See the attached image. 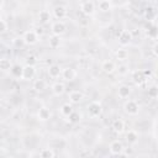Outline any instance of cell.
Here are the masks:
<instances>
[{
	"label": "cell",
	"mask_w": 158,
	"mask_h": 158,
	"mask_svg": "<svg viewBox=\"0 0 158 158\" xmlns=\"http://www.w3.org/2000/svg\"><path fill=\"white\" fill-rule=\"evenodd\" d=\"M40 156L42 158H53L54 157V152L52 148H43L41 152H40Z\"/></svg>",
	"instance_id": "27"
},
{
	"label": "cell",
	"mask_w": 158,
	"mask_h": 158,
	"mask_svg": "<svg viewBox=\"0 0 158 158\" xmlns=\"http://www.w3.org/2000/svg\"><path fill=\"white\" fill-rule=\"evenodd\" d=\"M123 149H125L123 148V144L118 139L111 142V144H110V153L112 156H122L123 154Z\"/></svg>",
	"instance_id": "5"
},
{
	"label": "cell",
	"mask_w": 158,
	"mask_h": 158,
	"mask_svg": "<svg viewBox=\"0 0 158 158\" xmlns=\"http://www.w3.org/2000/svg\"><path fill=\"white\" fill-rule=\"evenodd\" d=\"M37 116H38V120H41V121H47V120H49V117H51V110H49L48 107H41V109L38 110Z\"/></svg>",
	"instance_id": "18"
},
{
	"label": "cell",
	"mask_w": 158,
	"mask_h": 158,
	"mask_svg": "<svg viewBox=\"0 0 158 158\" xmlns=\"http://www.w3.org/2000/svg\"><path fill=\"white\" fill-rule=\"evenodd\" d=\"M123 109H125L126 114L132 115V116H135V115H137L139 112V105H138V102L136 100H127L125 102Z\"/></svg>",
	"instance_id": "2"
},
{
	"label": "cell",
	"mask_w": 158,
	"mask_h": 158,
	"mask_svg": "<svg viewBox=\"0 0 158 158\" xmlns=\"http://www.w3.org/2000/svg\"><path fill=\"white\" fill-rule=\"evenodd\" d=\"M131 94V88L128 85H121L118 86V90H117V95L120 99H127Z\"/></svg>",
	"instance_id": "15"
},
{
	"label": "cell",
	"mask_w": 158,
	"mask_h": 158,
	"mask_svg": "<svg viewBox=\"0 0 158 158\" xmlns=\"http://www.w3.org/2000/svg\"><path fill=\"white\" fill-rule=\"evenodd\" d=\"M109 1H111V0H109Z\"/></svg>",
	"instance_id": "36"
},
{
	"label": "cell",
	"mask_w": 158,
	"mask_h": 158,
	"mask_svg": "<svg viewBox=\"0 0 158 158\" xmlns=\"http://www.w3.org/2000/svg\"><path fill=\"white\" fill-rule=\"evenodd\" d=\"M102 112V106L99 101H91L89 105H88V115L89 117L91 118H95V117H99Z\"/></svg>",
	"instance_id": "1"
},
{
	"label": "cell",
	"mask_w": 158,
	"mask_h": 158,
	"mask_svg": "<svg viewBox=\"0 0 158 158\" xmlns=\"http://www.w3.org/2000/svg\"><path fill=\"white\" fill-rule=\"evenodd\" d=\"M11 63H10V59H7V58H2V59H0V69L1 70H10L11 69Z\"/></svg>",
	"instance_id": "26"
},
{
	"label": "cell",
	"mask_w": 158,
	"mask_h": 158,
	"mask_svg": "<svg viewBox=\"0 0 158 158\" xmlns=\"http://www.w3.org/2000/svg\"><path fill=\"white\" fill-rule=\"evenodd\" d=\"M35 74H36L35 67L26 64V65L22 68V78H21V79H23V80H31V79H33Z\"/></svg>",
	"instance_id": "7"
},
{
	"label": "cell",
	"mask_w": 158,
	"mask_h": 158,
	"mask_svg": "<svg viewBox=\"0 0 158 158\" xmlns=\"http://www.w3.org/2000/svg\"><path fill=\"white\" fill-rule=\"evenodd\" d=\"M22 68H23V67H20V65H17V64L12 65L11 69H10L11 75H12L14 78H22Z\"/></svg>",
	"instance_id": "23"
},
{
	"label": "cell",
	"mask_w": 158,
	"mask_h": 158,
	"mask_svg": "<svg viewBox=\"0 0 158 158\" xmlns=\"http://www.w3.org/2000/svg\"><path fill=\"white\" fill-rule=\"evenodd\" d=\"M98 7H99L100 11L106 12V11H109V10L111 9V4H110L109 0H100V1L98 2Z\"/></svg>",
	"instance_id": "24"
},
{
	"label": "cell",
	"mask_w": 158,
	"mask_h": 158,
	"mask_svg": "<svg viewBox=\"0 0 158 158\" xmlns=\"http://www.w3.org/2000/svg\"><path fill=\"white\" fill-rule=\"evenodd\" d=\"M6 31H7V23H6L5 20H1L0 21V32L1 33H5Z\"/></svg>",
	"instance_id": "32"
},
{
	"label": "cell",
	"mask_w": 158,
	"mask_h": 158,
	"mask_svg": "<svg viewBox=\"0 0 158 158\" xmlns=\"http://www.w3.org/2000/svg\"><path fill=\"white\" fill-rule=\"evenodd\" d=\"M38 19H40V21H41L42 23H47V22L51 20V14H49V11H47V10H42V11H40V14H38Z\"/></svg>",
	"instance_id": "25"
},
{
	"label": "cell",
	"mask_w": 158,
	"mask_h": 158,
	"mask_svg": "<svg viewBox=\"0 0 158 158\" xmlns=\"http://www.w3.org/2000/svg\"><path fill=\"white\" fill-rule=\"evenodd\" d=\"M65 30H67V26H65V23L63 21H57V22L52 23V26H51L52 33L53 35H57V36L63 35L65 32Z\"/></svg>",
	"instance_id": "6"
},
{
	"label": "cell",
	"mask_w": 158,
	"mask_h": 158,
	"mask_svg": "<svg viewBox=\"0 0 158 158\" xmlns=\"http://www.w3.org/2000/svg\"><path fill=\"white\" fill-rule=\"evenodd\" d=\"M152 51H153V54H154L156 57H158V42H156V43L153 44Z\"/></svg>",
	"instance_id": "34"
},
{
	"label": "cell",
	"mask_w": 158,
	"mask_h": 158,
	"mask_svg": "<svg viewBox=\"0 0 158 158\" xmlns=\"http://www.w3.org/2000/svg\"><path fill=\"white\" fill-rule=\"evenodd\" d=\"M101 69H102L106 74H111V73L115 72L116 65H115V63L111 62V60H105V62L101 64Z\"/></svg>",
	"instance_id": "17"
},
{
	"label": "cell",
	"mask_w": 158,
	"mask_h": 158,
	"mask_svg": "<svg viewBox=\"0 0 158 158\" xmlns=\"http://www.w3.org/2000/svg\"><path fill=\"white\" fill-rule=\"evenodd\" d=\"M127 56H128V53H127V51L123 49V48H120V49H117V52H116V58H117L118 60H125V59H127Z\"/></svg>",
	"instance_id": "29"
},
{
	"label": "cell",
	"mask_w": 158,
	"mask_h": 158,
	"mask_svg": "<svg viewBox=\"0 0 158 158\" xmlns=\"http://www.w3.org/2000/svg\"><path fill=\"white\" fill-rule=\"evenodd\" d=\"M126 141L130 143V144H135L138 142V133L135 131V130H128L126 132Z\"/></svg>",
	"instance_id": "16"
},
{
	"label": "cell",
	"mask_w": 158,
	"mask_h": 158,
	"mask_svg": "<svg viewBox=\"0 0 158 158\" xmlns=\"http://www.w3.org/2000/svg\"><path fill=\"white\" fill-rule=\"evenodd\" d=\"M62 77H63L64 80L72 81V80H74V79L77 78V72H75L73 68L68 67V68H64V69L62 70Z\"/></svg>",
	"instance_id": "10"
},
{
	"label": "cell",
	"mask_w": 158,
	"mask_h": 158,
	"mask_svg": "<svg viewBox=\"0 0 158 158\" xmlns=\"http://www.w3.org/2000/svg\"><path fill=\"white\" fill-rule=\"evenodd\" d=\"M22 38H23V41H25V44H30V46L36 44V43L38 42V35H37V32L33 31V30L26 31Z\"/></svg>",
	"instance_id": "3"
},
{
	"label": "cell",
	"mask_w": 158,
	"mask_h": 158,
	"mask_svg": "<svg viewBox=\"0 0 158 158\" xmlns=\"http://www.w3.org/2000/svg\"><path fill=\"white\" fill-rule=\"evenodd\" d=\"M64 91H65V86H64L63 83L57 81V83H54V84L52 85V93H53L54 95L59 96V95H62Z\"/></svg>",
	"instance_id": "19"
},
{
	"label": "cell",
	"mask_w": 158,
	"mask_h": 158,
	"mask_svg": "<svg viewBox=\"0 0 158 158\" xmlns=\"http://www.w3.org/2000/svg\"><path fill=\"white\" fill-rule=\"evenodd\" d=\"M35 31L37 32V35H38V36H41V35L43 33V30H42V27H38V28H36Z\"/></svg>",
	"instance_id": "35"
},
{
	"label": "cell",
	"mask_w": 158,
	"mask_h": 158,
	"mask_svg": "<svg viewBox=\"0 0 158 158\" xmlns=\"http://www.w3.org/2000/svg\"><path fill=\"white\" fill-rule=\"evenodd\" d=\"M36 63H37V59H36V57H35V56H32V54H31V56H28V57H27V59H26V64H27V65H33V67H35V65H36Z\"/></svg>",
	"instance_id": "31"
},
{
	"label": "cell",
	"mask_w": 158,
	"mask_h": 158,
	"mask_svg": "<svg viewBox=\"0 0 158 158\" xmlns=\"http://www.w3.org/2000/svg\"><path fill=\"white\" fill-rule=\"evenodd\" d=\"M33 89L38 93H42L47 89V83L43 79H37V80L33 81Z\"/></svg>",
	"instance_id": "20"
},
{
	"label": "cell",
	"mask_w": 158,
	"mask_h": 158,
	"mask_svg": "<svg viewBox=\"0 0 158 158\" xmlns=\"http://www.w3.org/2000/svg\"><path fill=\"white\" fill-rule=\"evenodd\" d=\"M111 128H112V131L114 132H116V133H122L123 131H125V122H123V120H121V118H115L114 121H112V123H111Z\"/></svg>",
	"instance_id": "12"
},
{
	"label": "cell",
	"mask_w": 158,
	"mask_h": 158,
	"mask_svg": "<svg viewBox=\"0 0 158 158\" xmlns=\"http://www.w3.org/2000/svg\"><path fill=\"white\" fill-rule=\"evenodd\" d=\"M80 10L84 15L89 16V15H93L94 11H95V5L93 1H84L81 5H80Z\"/></svg>",
	"instance_id": "8"
},
{
	"label": "cell",
	"mask_w": 158,
	"mask_h": 158,
	"mask_svg": "<svg viewBox=\"0 0 158 158\" xmlns=\"http://www.w3.org/2000/svg\"><path fill=\"white\" fill-rule=\"evenodd\" d=\"M48 44H49V47H51L52 49L58 48L59 44H60V38H59V36H57V35H52V36L49 37V40H48Z\"/></svg>",
	"instance_id": "21"
},
{
	"label": "cell",
	"mask_w": 158,
	"mask_h": 158,
	"mask_svg": "<svg viewBox=\"0 0 158 158\" xmlns=\"http://www.w3.org/2000/svg\"><path fill=\"white\" fill-rule=\"evenodd\" d=\"M67 14H68V10H67V7L63 6V5H58V6H56V7L53 9V16H54L56 19H58V20L64 19V17L67 16Z\"/></svg>",
	"instance_id": "9"
},
{
	"label": "cell",
	"mask_w": 158,
	"mask_h": 158,
	"mask_svg": "<svg viewBox=\"0 0 158 158\" xmlns=\"http://www.w3.org/2000/svg\"><path fill=\"white\" fill-rule=\"evenodd\" d=\"M147 94H148V96H149L151 99H156V98H158V86H156V85L149 86Z\"/></svg>",
	"instance_id": "28"
},
{
	"label": "cell",
	"mask_w": 158,
	"mask_h": 158,
	"mask_svg": "<svg viewBox=\"0 0 158 158\" xmlns=\"http://www.w3.org/2000/svg\"><path fill=\"white\" fill-rule=\"evenodd\" d=\"M62 68L58 65V64H52V65H49V68H48V75L52 78V79H57V78H59L60 75H62Z\"/></svg>",
	"instance_id": "13"
},
{
	"label": "cell",
	"mask_w": 158,
	"mask_h": 158,
	"mask_svg": "<svg viewBox=\"0 0 158 158\" xmlns=\"http://www.w3.org/2000/svg\"><path fill=\"white\" fill-rule=\"evenodd\" d=\"M117 38H118V43H120L121 46H127V44L132 41L133 35H132V32L128 31V30H122V31L120 32V35H118Z\"/></svg>",
	"instance_id": "4"
},
{
	"label": "cell",
	"mask_w": 158,
	"mask_h": 158,
	"mask_svg": "<svg viewBox=\"0 0 158 158\" xmlns=\"http://www.w3.org/2000/svg\"><path fill=\"white\" fill-rule=\"evenodd\" d=\"M68 121H69L70 123H77V122H79V121H80V114H78L77 111H73V112L68 116Z\"/></svg>",
	"instance_id": "30"
},
{
	"label": "cell",
	"mask_w": 158,
	"mask_h": 158,
	"mask_svg": "<svg viewBox=\"0 0 158 158\" xmlns=\"http://www.w3.org/2000/svg\"><path fill=\"white\" fill-rule=\"evenodd\" d=\"M132 79L137 85H142L146 81V74H144V72H141V70L139 72H133Z\"/></svg>",
	"instance_id": "14"
},
{
	"label": "cell",
	"mask_w": 158,
	"mask_h": 158,
	"mask_svg": "<svg viewBox=\"0 0 158 158\" xmlns=\"http://www.w3.org/2000/svg\"><path fill=\"white\" fill-rule=\"evenodd\" d=\"M73 111H74V110H73L72 105H69V104H64V105H62V106H60V109H59L60 115H62V116H64V117H68Z\"/></svg>",
	"instance_id": "22"
},
{
	"label": "cell",
	"mask_w": 158,
	"mask_h": 158,
	"mask_svg": "<svg viewBox=\"0 0 158 158\" xmlns=\"http://www.w3.org/2000/svg\"><path fill=\"white\" fill-rule=\"evenodd\" d=\"M68 98H69L70 104H79L84 99V94L81 91H79V90H73V91L69 93Z\"/></svg>",
	"instance_id": "11"
},
{
	"label": "cell",
	"mask_w": 158,
	"mask_h": 158,
	"mask_svg": "<svg viewBox=\"0 0 158 158\" xmlns=\"http://www.w3.org/2000/svg\"><path fill=\"white\" fill-rule=\"evenodd\" d=\"M127 72H128V70H127V67H126V65H120V67H118V73H120L121 75H125Z\"/></svg>",
	"instance_id": "33"
}]
</instances>
